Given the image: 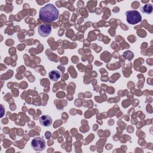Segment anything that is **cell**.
<instances>
[{
  "label": "cell",
  "instance_id": "obj_4",
  "mask_svg": "<svg viewBox=\"0 0 153 153\" xmlns=\"http://www.w3.org/2000/svg\"><path fill=\"white\" fill-rule=\"evenodd\" d=\"M38 32L40 36L42 37H46L49 35L51 32V27L48 24H41L38 26Z\"/></svg>",
  "mask_w": 153,
  "mask_h": 153
},
{
  "label": "cell",
  "instance_id": "obj_6",
  "mask_svg": "<svg viewBox=\"0 0 153 153\" xmlns=\"http://www.w3.org/2000/svg\"><path fill=\"white\" fill-rule=\"evenodd\" d=\"M48 76L51 80L57 81L60 77V73L58 71L53 70L48 73Z\"/></svg>",
  "mask_w": 153,
  "mask_h": 153
},
{
  "label": "cell",
  "instance_id": "obj_7",
  "mask_svg": "<svg viewBox=\"0 0 153 153\" xmlns=\"http://www.w3.org/2000/svg\"><path fill=\"white\" fill-rule=\"evenodd\" d=\"M152 10H153V7L151 4H147L141 8V11L143 13H145L146 14L151 13L152 11Z\"/></svg>",
  "mask_w": 153,
  "mask_h": 153
},
{
  "label": "cell",
  "instance_id": "obj_1",
  "mask_svg": "<svg viewBox=\"0 0 153 153\" xmlns=\"http://www.w3.org/2000/svg\"><path fill=\"white\" fill-rule=\"evenodd\" d=\"M59 16L57 8L52 4H48L41 7L39 11V17L45 22H54Z\"/></svg>",
  "mask_w": 153,
  "mask_h": 153
},
{
  "label": "cell",
  "instance_id": "obj_3",
  "mask_svg": "<svg viewBox=\"0 0 153 153\" xmlns=\"http://www.w3.org/2000/svg\"><path fill=\"white\" fill-rule=\"evenodd\" d=\"M31 146L35 151H42L45 148V142L42 137H37L32 139L31 142Z\"/></svg>",
  "mask_w": 153,
  "mask_h": 153
},
{
  "label": "cell",
  "instance_id": "obj_2",
  "mask_svg": "<svg viewBox=\"0 0 153 153\" xmlns=\"http://www.w3.org/2000/svg\"><path fill=\"white\" fill-rule=\"evenodd\" d=\"M126 20L128 23L135 25L141 22L142 16L140 13L137 10H130L126 13Z\"/></svg>",
  "mask_w": 153,
  "mask_h": 153
},
{
  "label": "cell",
  "instance_id": "obj_5",
  "mask_svg": "<svg viewBox=\"0 0 153 153\" xmlns=\"http://www.w3.org/2000/svg\"><path fill=\"white\" fill-rule=\"evenodd\" d=\"M39 123L44 127H49L52 124V118L48 115H43L39 118Z\"/></svg>",
  "mask_w": 153,
  "mask_h": 153
}]
</instances>
